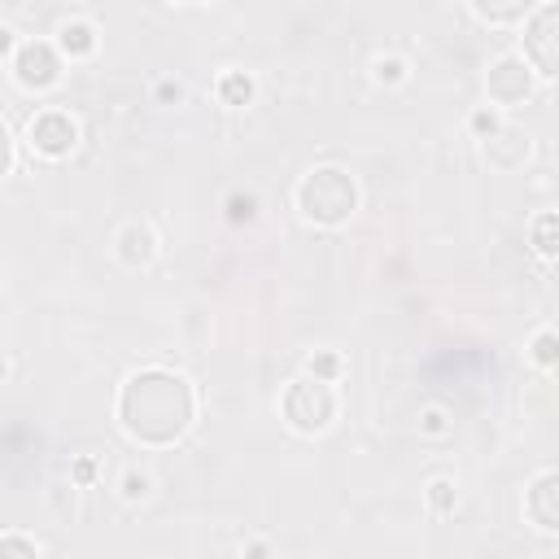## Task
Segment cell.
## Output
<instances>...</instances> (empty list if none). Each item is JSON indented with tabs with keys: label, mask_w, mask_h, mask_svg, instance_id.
<instances>
[{
	"label": "cell",
	"mask_w": 559,
	"mask_h": 559,
	"mask_svg": "<svg viewBox=\"0 0 559 559\" xmlns=\"http://www.w3.org/2000/svg\"><path fill=\"white\" fill-rule=\"evenodd\" d=\"M123 424L140 442L166 446L193 420V389L171 372H140L123 389Z\"/></svg>",
	"instance_id": "6da1fadb"
},
{
	"label": "cell",
	"mask_w": 559,
	"mask_h": 559,
	"mask_svg": "<svg viewBox=\"0 0 559 559\" xmlns=\"http://www.w3.org/2000/svg\"><path fill=\"white\" fill-rule=\"evenodd\" d=\"M297 201H302L306 219L315 223H346L354 214V201H359V193H354V180L346 171H337V166H324V171L306 175L302 188H297Z\"/></svg>",
	"instance_id": "7a4b0ae2"
},
{
	"label": "cell",
	"mask_w": 559,
	"mask_h": 559,
	"mask_svg": "<svg viewBox=\"0 0 559 559\" xmlns=\"http://www.w3.org/2000/svg\"><path fill=\"white\" fill-rule=\"evenodd\" d=\"M332 411H337V402H332V389L324 380H297L289 394H284V415L302 433H324Z\"/></svg>",
	"instance_id": "3957f363"
},
{
	"label": "cell",
	"mask_w": 559,
	"mask_h": 559,
	"mask_svg": "<svg viewBox=\"0 0 559 559\" xmlns=\"http://www.w3.org/2000/svg\"><path fill=\"white\" fill-rule=\"evenodd\" d=\"M31 145L40 153H49V158H62V153L75 149V123H70L66 114H57V110L40 114L31 123Z\"/></svg>",
	"instance_id": "277c9868"
},
{
	"label": "cell",
	"mask_w": 559,
	"mask_h": 559,
	"mask_svg": "<svg viewBox=\"0 0 559 559\" xmlns=\"http://www.w3.org/2000/svg\"><path fill=\"white\" fill-rule=\"evenodd\" d=\"M529 66L520 62V57H503L494 70H490V97L494 101H503V105H511V101H525L529 97Z\"/></svg>",
	"instance_id": "5b68a950"
},
{
	"label": "cell",
	"mask_w": 559,
	"mask_h": 559,
	"mask_svg": "<svg viewBox=\"0 0 559 559\" xmlns=\"http://www.w3.org/2000/svg\"><path fill=\"white\" fill-rule=\"evenodd\" d=\"M57 53L49 44H27V49L18 53V83L22 88H49L57 83Z\"/></svg>",
	"instance_id": "8992f818"
},
{
	"label": "cell",
	"mask_w": 559,
	"mask_h": 559,
	"mask_svg": "<svg viewBox=\"0 0 559 559\" xmlns=\"http://www.w3.org/2000/svg\"><path fill=\"white\" fill-rule=\"evenodd\" d=\"M555 5H546L538 18H533V27H529V53H533V62H538L542 75H555Z\"/></svg>",
	"instance_id": "52a82bcc"
},
{
	"label": "cell",
	"mask_w": 559,
	"mask_h": 559,
	"mask_svg": "<svg viewBox=\"0 0 559 559\" xmlns=\"http://www.w3.org/2000/svg\"><path fill=\"white\" fill-rule=\"evenodd\" d=\"M559 477L555 472H546V477L533 485V494H529V511H533V520H538L542 529H559Z\"/></svg>",
	"instance_id": "ba28073f"
},
{
	"label": "cell",
	"mask_w": 559,
	"mask_h": 559,
	"mask_svg": "<svg viewBox=\"0 0 559 559\" xmlns=\"http://www.w3.org/2000/svg\"><path fill=\"white\" fill-rule=\"evenodd\" d=\"M123 258L127 263H149L153 258V232L149 228H127L123 232Z\"/></svg>",
	"instance_id": "9c48e42d"
},
{
	"label": "cell",
	"mask_w": 559,
	"mask_h": 559,
	"mask_svg": "<svg viewBox=\"0 0 559 559\" xmlns=\"http://www.w3.org/2000/svg\"><path fill=\"white\" fill-rule=\"evenodd\" d=\"M533 5H538V0H477V9L485 18H494V22H511V18L529 14Z\"/></svg>",
	"instance_id": "30bf717a"
},
{
	"label": "cell",
	"mask_w": 559,
	"mask_h": 559,
	"mask_svg": "<svg viewBox=\"0 0 559 559\" xmlns=\"http://www.w3.org/2000/svg\"><path fill=\"white\" fill-rule=\"evenodd\" d=\"M62 49H66V53H75V57H83V53L97 49V35H92L88 22H70V27L62 31Z\"/></svg>",
	"instance_id": "8fae6325"
},
{
	"label": "cell",
	"mask_w": 559,
	"mask_h": 559,
	"mask_svg": "<svg viewBox=\"0 0 559 559\" xmlns=\"http://www.w3.org/2000/svg\"><path fill=\"white\" fill-rule=\"evenodd\" d=\"M219 92H223V101L228 105H245L249 97H254V83H249L245 75H228L219 83Z\"/></svg>",
	"instance_id": "7c38bea8"
},
{
	"label": "cell",
	"mask_w": 559,
	"mask_h": 559,
	"mask_svg": "<svg viewBox=\"0 0 559 559\" xmlns=\"http://www.w3.org/2000/svg\"><path fill=\"white\" fill-rule=\"evenodd\" d=\"M538 249L546 258L555 254V214H542V219H538Z\"/></svg>",
	"instance_id": "4fadbf2b"
},
{
	"label": "cell",
	"mask_w": 559,
	"mask_h": 559,
	"mask_svg": "<svg viewBox=\"0 0 559 559\" xmlns=\"http://www.w3.org/2000/svg\"><path fill=\"white\" fill-rule=\"evenodd\" d=\"M9 166H14V140H9V132L0 127V175H5Z\"/></svg>",
	"instance_id": "5bb4252c"
},
{
	"label": "cell",
	"mask_w": 559,
	"mask_h": 559,
	"mask_svg": "<svg viewBox=\"0 0 559 559\" xmlns=\"http://www.w3.org/2000/svg\"><path fill=\"white\" fill-rule=\"evenodd\" d=\"M533 354H538V363H555V337H551V332H542L538 350H533Z\"/></svg>",
	"instance_id": "9a60e30c"
},
{
	"label": "cell",
	"mask_w": 559,
	"mask_h": 559,
	"mask_svg": "<svg viewBox=\"0 0 559 559\" xmlns=\"http://www.w3.org/2000/svg\"><path fill=\"white\" fill-rule=\"evenodd\" d=\"M0 555H35V542L9 538V542H0Z\"/></svg>",
	"instance_id": "2e32d148"
},
{
	"label": "cell",
	"mask_w": 559,
	"mask_h": 559,
	"mask_svg": "<svg viewBox=\"0 0 559 559\" xmlns=\"http://www.w3.org/2000/svg\"><path fill=\"white\" fill-rule=\"evenodd\" d=\"M228 210H232V219H249V214H254V201H249V197H232Z\"/></svg>",
	"instance_id": "e0dca14e"
},
{
	"label": "cell",
	"mask_w": 559,
	"mask_h": 559,
	"mask_svg": "<svg viewBox=\"0 0 559 559\" xmlns=\"http://www.w3.org/2000/svg\"><path fill=\"white\" fill-rule=\"evenodd\" d=\"M145 490H149V481H145V477H127V481H123V494H127V498H140Z\"/></svg>",
	"instance_id": "ac0fdd59"
},
{
	"label": "cell",
	"mask_w": 559,
	"mask_h": 559,
	"mask_svg": "<svg viewBox=\"0 0 559 559\" xmlns=\"http://www.w3.org/2000/svg\"><path fill=\"white\" fill-rule=\"evenodd\" d=\"M311 372H315V376H332V372H337V359H332V354H324V359L311 363Z\"/></svg>",
	"instance_id": "d6986e66"
},
{
	"label": "cell",
	"mask_w": 559,
	"mask_h": 559,
	"mask_svg": "<svg viewBox=\"0 0 559 559\" xmlns=\"http://www.w3.org/2000/svg\"><path fill=\"white\" fill-rule=\"evenodd\" d=\"M472 127H477V132H485V136H494V132H498L494 114H477V118H472Z\"/></svg>",
	"instance_id": "ffe728a7"
},
{
	"label": "cell",
	"mask_w": 559,
	"mask_h": 559,
	"mask_svg": "<svg viewBox=\"0 0 559 559\" xmlns=\"http://www.w3.org/2000/svg\"><path fill=\"white\" fill-rule=\"evenodd\" d=\"M376 75H380V79H402V62H380Z\"/></svg>",
	"instance_id": "44dd1931"
},
{
	"label": "cell",
	"mask_w": 559,
	"mask_h": 559,
	"mask_svg": "<svg viewBox=\"0 0 559 559\" xmlns=\"http://www.w3.org/2000/svg\"><path fill=\"white\" fill-rule=\"evenodd\" d=\"M433 503L442 507V511L450 507V485H446V481H437V485H433Z\"/></svg>",
	"instance_id": "7402d4cb"
},
{
	"label": "cell",
	"mask_w": 559,
	"mask_h": 559,
	"mask_svg": "<svg viewBox=\"0 0 559 559\" xmlns=\"http://www.w3.org/2000/svg\"><path fill=\"white\" fill-rule=\"evenodd\" d=\"M9 49H14V31L0 27V53H9Z\"/></svg>",
	"instance_id": "603a6c76"
},
{
	"label": "cell",
	"mask_w": 559,
	"mask_h": 559,
	"mask_svg": "<svg viewBox=\"0 0 559 559\" xmlns=\"http://www.w3.org/2000/svg\"><path fill=\"white\" fill-rule=\"evenodd\" d=\"M5 376H9V363H5V359H0V380H5Z\"/></svg>",
	"instance_id": "cb8c5ba5"
}]
</instances>
